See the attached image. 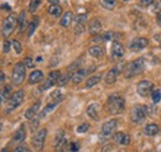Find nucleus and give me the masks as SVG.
Wrapping results in <instances>:
<instances>
[{
    "label": "nucleus",
    "instance_id": "obj_1",
    "mask_svg": "<svg viewBox=\"0 0 161 152\" xmlns=\"http://www.w3.org/2000/svg\"><path fill=\"white\" fill-rule=\"evenodd\" d=\"M107 108L110 114H121L125 109V99L120 95H110L107 100Z\"/></svg>",
    "mask_w": 161,
    "mask_h": 152
},
{
    "label": "nucleus",
    "instance_id": "obj_2",
    "mask_svg": "<svg viewBox=\"0 0 161 152\" xmlns=\"http://www.w3.org/2000/svg\"><path fill=\"white\" fill-rule=\"evenodd\" d=\"M145 63H146V61H145L144 57H139L136 58L135 61L130 62L128 64V67H126V77L131 78V77L140 74L141 72L144 71V68H145Z\"/></svg>",
    "mask_w": 161,
    "mask_h": 152
},
{
    "label": "nucleus",
    "instance_id": "obj_3",
    "mask_svg": "<svg viewBox=\"0 0 161 152\" xmlns=\"http://www.w3.org/2000/svg\"><path fill=\"white\" fill-rule=\"evenodd\" d=\"M16 25H18V18H16V15L10 14L6 19L3 21V26H1V34H3V36L4 37H9L14 32Z\"/></svg>",
    "mask_w": 161,
    "mask_h": 152
},
{
    "label": "nucleus",
    "instance_id": "obj_4",
    "mask_svg": "<svg viewBox=\"0 0 161 152\" xmlns=\"http://www.w3.org/2000/svg\"><path fill=\"white\" fill-rule=\"evenodd\" d=\"M147 116V108L144 105H135L130 111V119L135 124H141Z\"/></svg>",
    "mask_w": 161,
    "mask_h": 152
},
{
    "label": "nucleus",
    "instance_id": "obj_5",
    "mask_svg": "<svg viewBox=\"0 0 161 152\" xmlns=\"http://www.w3.org/2000/svg\"><path fill=\"white\" fill-rule=\"evenodd\" d=\"M26 77V67L24 64V62H18L14 67V71H13V76H11V79H13V83L15 85H19L24 82Z\"/></svg>",
    "mask_w": 161,
    "mask_h": 152
},
{
    "label": "nucleus",
    "instance_id": "obj_6",
    "mask_svg": "<svg viewBox=\"0 0 161 152\" xmlns=\"http://www.w3.org/2000/svg\"><path fill=\"white\" fill-rule=\"evenodd\" d=\"M46 136H47V130L46 129H40L39 131L34 133L32 136V140H31V144L34 146V149L36 151H42L43 146H45V141H46Z\"/></svg>",
    "mask_w": 161,
    "mask_h": 152
},
{
    "label": "nucleus",
    "instance_id": "obj_7",
    "mask_svg": "<svg viewBox=\"0 0 161 152\" xmlns=\"http://www.w3.org/2000/svg\"><path fill=\"white\" fill-rule=\"evenodd\" d=\"M24 98H25V92L24 90H18V92H15L14 94L11 95V98L9 99V103H8L6 114H9L10 111H13L16 108H19L21 105V103L24 101Z\"/></svg>",
    "mask_w": 161,
    "mask_h": 152
},
{
    "label": "nucleus",
    "instance_id": "obj_8",
    "mask_svg": "<svg viewBox=\"0 0 161 152\" xmlns=\"http://www.w3.org/2000/svg\"><path fill=\"white\" fill-rule=\"evenodd\" d=\"M136 90H138V93H139L140 96L146 98V96L151 95L153 90H154V85H153V83H151L150 80H146V79H145V80H140V82L138 83Z\"/></svg>",
    "mask_w": 161,
    "mask_h": 152
},
{
    "label": "nucleus",
    "instance_id": "obj_9",
    "mask_svg": "<svg viewBox=\"0 0 161 152\" xmlns=\"http://www.w3.org/2000/svg\"><path fill=\"white\" fill-rule=\"evenodd\" d=\"M61 78V72L60 71H52L50 74H48V78L46 79V82L40 85V90H47L48 88H51V87H53L55 84H57V82H58V79Z\"/></svg>",
    "mask_w": 161,
    "mask_h": 152
},
{
    "label": "nucleus",
    "instance_id": "obj_10",
    "mask_svg": "<svg viewBox=\"0 0 161 152\" xmlns=\"http://www.w3.org/2000/svg\"><path fill=\"white\" fill-rule=\"evenodd\" d=\"M149 45V40L145 37H138L135 40H133L129 45V48L133 51V52H138V51H141L144 50L146 46Z\"/></svg>",
    "mask_w": 161,
    "mask_h": 152
},
{
    "label": "nucleus",
    "instance_id": "obj_11",
    "mask_svg": "<svg viewBox=\"0 0 161 152\" xmlns=\"http://www.w3.org/2000/svg\"><path fill=\"white\" fill-rule=\"evenodd\" d=\"M75 22H76L75 32H76V35H80L84 31V27H86V24H87V14L76 15L75 16Z\"/></svg>",
    "mask_w": 161,
    "mask_h": 152
},
{
    "label": "nucleus",
    "instance_id": "obj_12",
    "mask_svg": "<svg viewBox=\"0 0 161 152\" xmlns=\"http://www.w3.org/2000/svg\"><path fill=\"white\" fill-rule=\"evenodd\" d=\"M66 145H67V141H66V135L63 130H60L56 137H55V149L57 152H63L66 149Z\"/></svg>",
    "mask_w": 161,
    "mask_h": 152
},
{
    "label": "nucleus",
    "instance_id": "obj_13",
    "mask_svg": "<svg viewBox=\"0 0 161 152\" xmlns=\"http://www.w3.org/2000/svg\"><path fill=\"white\" fill-rule=\"evenodd\" d=\"M117 126H118V121H117V120H109V121H107V122L102 126V136H103V137L110 136L112 133L115 131Z\"/></svg>",
    "mask_w": 161,
    "mask_h": 152
},
{
    "label": "nucleus",
    "instance_id": "obj_14",
    "mask_svg": "<svg viewBox=\"0 0 161 152\" xmlns=\"http://www.w3.org/2000/svg\"><path fill=\"white\" fill-rule=\"evenodd\" d=\"M88 31L91 35H99L102 31V22L99 19H92L88 24Z\"/></svg>",
    "mask_w": 161,
    "mask_h": 152
},
{
    "label": "nucleus",
    "instance_id": "obj_15",
    "mask_svg": "<svg viewBox=\"0 0 161 152\" xmlns=\"http://www.w3.org/2000/svg\"><path fill=\"white\" fill-rule=\"evenodd\" d=\"M123 56H124V47L118 41H113V43H112V57L118 59V58H121Z\"/></svg>",
    "mask_w": 161,
    "mask_h": 152
},
{
    "label": "nucleus",
    "instance_id": "obj_16",
    "mask_svg": "<svg viewBox=\"0 0 161 152\" xmlns=\"http://www.w3.org/2000/svg\"><path fill=\"white\" fill-rule=\"evenodd\" d=\"M114 141L118 142L119 145H123V146H126L130 144V136L126 133H123V131H119V133H114Z\"/></svg>",
    "mask_w": 161,
    "mask_h": 152
},
{
    "label": "nucleus",
    "instance_id": "obj_17",
    "mask_svg": "<svg viewBox=\"0 0 161 152\" xmlns=\"http://www.w3.org/2000/svg\"><path fill=\"white\" fill-rule=\"evenodd\" d=\"M118 76H119V68H118V67H114V68L109 69V72H108L107 76H105V83H107V84H113V83H115Z\"/></svg>",
    "mask_w": 161,
    "mask_h": 152
},
{
    "label": "nucleus",
    "instance_id": "obj_18",
    "mask_svg": "<svg viewBox=\"0 0 161 152\" xmlns=\"http://www.w3.org/2000/svg\"><path fill=\"white\" fill-rule=\"evenodd\" d=\"M41 106V101H36L35 104H32L26 111H25V117L26 119H34L36 115H37V113H39V109H40Z\"/></svg>",
    "mask_w": 161,
    "mask_h": 152
},
{
    "label": "nucleus",
    "instance_id": "obj_19",
    "mask_svg": "<svg viewBox=\"0 0 161 152\" xmlns=\"http://www.w3.org/2000/svg\"><path fill=\"white\" fill-rule=\"evenodd\" d=\"M159 133H160V128H159V125H156V124H147V125L144 128V135H146V136H149V137L156 136Z\"/></svg>",
    "mask_w": 161,
    "mask_h": 152
},
{
    "label": "nucleus",
    "instance_id": "obj_20",
    "mask_svg": "<svg viewBox=\"0 0 161 152\" xmlns=\"http://www.w3.org/2000/svg\"><path fill=\"white\" fill-rule=\"evenodd\" d=\"M26 137V130H25V125H20L19 129L15 131L14 133V137H13V142H18L20 144L25 140Z\"/></svg>",
    "mask_w": 161,
    "mask_h": 152
},
{
    "label": "nucleus",
    "instance_id": "obj_21",
    "mask_svg": "<svg viewBox=\"0 0 161 152\" xmlns=\"http://www.w3.org/2000/svg\"><path fill=\"white\" fill-rule=\"evenodd\" d=\"M60 101H61V100H53L52 103H48V104H47V105L43 108V110H42L40 114H39V117H40V119H42V117H45L47 114H50L51 111H53V110L56 109V106L60 104Z\"/></svg>",
    "mask_w": 161,
    "mask_h": 152
},
{
    "label": "nucleus",
    "instance_id": "obj_22",
    "mask_svg": "<svg viewBox=\"0 0 161 152\" xmlns=\"http://www.w3.org/2000/svg\"><path fill=\"white\" fill-rule=\"evenodd\" d=\"M42 79H43V72L40 71V69H36V71H32L30 73L29 83L30 84H36V83H40Z\"/></svg>",
    "mask_w": 161,
    "mask_h": 152
},
{
    "label": "nucleus",
    "instance_id": "obj_23",
    "mask_svg": "<svg viewBox=\"0 0 161 152\" xmlns=\"http://www.w3.org/2000/svg\"><path fill=\"white\" fill-rule=\"evenodd\" d=\"M87 69L86 68H80V69H77L75 73H73V76H72V82L75 83V84H80L82 83V80L84 79V77L87 74Z\"/></svg>",
    "mask_w": 161,
    "mask_h": 152
},
{
    "label": "nucleus",
    "instance_id": "obj_24",
    "mask_svg": "<svg viewBox=\"0 0 161 152\" xmlns=\"http://www.w3.org/2000/svg\"><path fill=\"white\" fill-rule=\"evenodd\" d=\"M88 53H89L92 57H94V58H102L103 56H104V50L102 48L101 46L96 45V46H92V47H89V50H88Z\"/></svg>",
    "mask_w": 161,
    "mask_h": 152
},
{
    "label": "nucleus",
    "instance_id": "obj_25",
    "mask_svg": "<svg viewBox=\"0 0 161 152\" xmlns=\"http://www.w3.org/2000/svg\"><path fill=\"white\" fill-rule=\"evenodd\" d=\"M9 98H11V85H5L0 90V104H4Z\"/></svg>",
    "mask_w": 161,
    "mask_h": 152
},
{
    "label": "nucleus",
    "instance_id": "obj_26",
    "mask_svg": "<svg viewBox=\"0 0 161 152\" xmlns=\"http://www.w3.org/2000/svg\"><path fill=\"white\" fill-rule=\"evenodd\" d=\"M87 115L91 117V119H93V120H98L99 119V115H98V105L97 104H91V105H88V108H87Z\"/></svg>",
    "mask_w": 161,
    "mask_h": 152
},
{
    "label": "nucleus",
    "instance_id": "obj_27",
    "mask_svg": "<svg viewBox=\"0 0 161 152\" xmlns=\"http://www.w3.org/2000/svg\"><path fill=\"white\" fill-rule=\"evenodd\" d=\"M72 20H73V14H72L71 11H66V13L62 15V18H61L60 25L62 27H68V26L71 25Z\"/></svg>",
    "mask_w": 161,
    "mask_h": 152
},
{
    "label": "nucleus",
    "instance_id": "obj_28",
    "mask_svg": "<svg viewBox=\"0 0 161 152\" xmlns=\"http://www.w3.org/2000/svg\"><path fill=\"white\" fill-rule=\"evenodd\" d=\"M48 14L53 18H60L62 15V8L60 5H51L48 8Z\"/></svg>",
    "mask_w": 161,
    "mask_h": 152
},
{
    "label": "nucleus",
    "instance_id": "obj_29",
    "mask_svg": "<svg viewBox=\"0 0 161 152\" xmlns=\"http://www.w3.org/2000/svg\"><path fill=\"white\" fill-rule=\"evenodd\" d=\"M102 77L99 74H97V76H92L91 78H88L87 80H86V88H92V87H94V85H97L99 82H101Z\"/></svg>",
    "mask_w": 161,
    "mask_h": 152
},
{
    "label": "nucleus",
    "instance_id": "obj_30",
    "mask_svg": "<svg viewBox=\"0 0 161 152\" xmlns=\"http://www.w3.org/2000/svg\"><path fill=\"white\" fill-rule=\"evenodd\" d=\"M37 25H39V19H37V18H34L32 21L29 24V27H27V36H29V37H31V36L34 35V32H35L36 29H37Z\"/></svg>",
    "mask_w": 161,
    "mask_h": 152
},
{
    "label": "nucleus",
    "instance_id": "obj_31",
    "mask_svg": "<svg viewBox=\"0 0 161 152\" xmlns=\"http://www.w3.org/2000/svg\"><path fill=\"white\" fill-rule=\"evenodd\" d=\"M18 25H19V31L22 32L24 29L26 27V13L25 11H21L19 14V18H18Z\"/></svg>",
    "mask_w": 161,
    "mask_h": 152
},
{
    "label": "nucleus",
    "instance_id": "obj_32",
    "mask_svg": "<svg viewBox=\"0 0 161 152\" xmlns=\"http://www.w3.org/2000/svg\"><path fill=\"white\" fill-rule=\"evenodd\" d=\"M73 73H75V72H67L64 76H61V78L58 79V82H57V85H58V87H63V85H66V84L68 83V80H69V79H72Z\"/></svg>",
    "mask_w": 161,
    "mask_h": 152
},
{
    "label": "nucleus",
    "instance_id": "obj_33",
    "mask_svg": "<svg viewBox=\"0 0 161 152\" xmlns=\"http://www.w3.org/2000/svg\"><path fill=\"white\" fill-rule=\"evenodd\" d=\"M41 5V0H31L29 4V11L30 13H35Z\"/></svg>",
    "mask_w": 161,
    "mask_h": 152
},
{
    "label": "nucleus",
    "instance_id": "obj_34",
    "mask_svg": "<svg viewBox=\"0 0 161 152\" xmlns=\"http://www.w3.org/2000/svg\"><path fill=\"white\" fill-rule=\"evenodd\" d=\"M115 4L117 0H102V5L108 10H113L115 8Z\"/></svg>",
    "mask_w": 161,
    "mask_h": 152
},
{
    "label": "nucleus",
    "instance_id": "obj_35",
    "mask_svg": "<svg viewBox=\"0 0 161 152\" xmlns=\"http://www.w3.org/2000/svg\"><path fill=\"white\" fill-rule=\"evenodd\" d=\"M151 98H153L154 104L160 103V100H161V89H155V90H153V93H151Z\"/></svg>",
    "mask_w": 161,
    "mask_h": 152
},
{
    "label": "nucleus",
    "instance_id": "obj_36",
    "mask_svg": "<svg viewBox=\"0 0 161 152\" xmlns=\"http://www.w3.org/2000/svg\"><path fill=\"white\" fill-rule=\"evenodd\" d=\"M11 45H13V47H14V50H15L16 55H20L21 52H22V46H21L20 42H19L18 40H14V41L11 42Z\"/></svg>",
    "mask_w": 161,
    "mask_h": 152
},
{
    "label": "nucleus",
    "instance_id": "obj_37",
    "mask_svg": "<svg viewBox=\"0 0 161 152\" xmlns=\"http://www.w3.org/2000/svg\"><path fill=\"white\" fill-rule=\"evenodd\" d=\"M88 130H89V124H87V122H84V124H80V126L77 128V133H87Z\"/></svg>",
    "mask_w": 161,
    "mask_h": 152
},
{
    "label": "nucleus",
    "instance_id": "obj_38",
    "mask_svg": "<svg viewBox=\"0 0 161 152\" xmlns=\"http://www.w3.org/2000/svg\"><path fill=\"white\" fill-rule=\"evenodd\" d=\"M24 64H25V67L26 68H34V66H35V63H34V59L31 57H26L24 59Z\"/></svg>",
    "mask_w": 161,
    "mask_h": 152
},
{
    "label": "nucleus",
    "instance_id": "obj_39",
    "mask_svg": "<svg viewBox=\"0 0 161 152\" xmlns=\"http://www.w3.org/2000/svg\"><path fill=\"white\" fill-rule=\"evenodd\" d=\"M13 45H11V42H9V41H5L4 43H3V51H4V53H8L9 51H10V47H11Z\"/></svg>",
    "mask_w": 161,
    "mask_h": 152
},
{
    "label": "nucleus",
    "instance_id": "obj_40",
    "mask_svg": "<svg viewBox=\"0 0 161 152\" xmlns=\"http://www.w3.org/2000/svg\"><path fill=\"white\" fill-rule=\"evenodd\" d=\"M39 121H40V117H36V119H32V122H31V130L32 131H35L36 130V128L39 126Z\"/></svg>",
    "mask_w": 161,
    "mask_h": 152
},
{
    "label": "nucleus",
    "instance_id": "obj_41",
    "mask_svg": "<svg viewBox=\"0 0 161 152\" xmlns=\"http://www.w3.org/2000/svg\"><path fill=\"white\" fill-rule=\"evenodd\" d=\"M69 150H71V152H77L78 150H80V145H78L77 142H72Z\"/></svg>",
    "mask_w": 161,
    "mask_h": 152
},
{
    "label": "nucleus",
    "instance_id": "obj_42",
    "mask_svg": "<svg viewBox=\"0 0 161 152\" xmlns=\"http://www.w3.org/2000/svg\"><path fill=\"white\" fill-rule=\"evenodd\" d=\"M140 4L142 6H150V5H153L154 4V0H140Z\"/></svg>",
    "mask_w": 161,
    "mask_h": 152
},
{
    "label": "nucleus",
    "instance_id": "obj_43",
    "mask_svg": "<svg viewBox=\"0 0 161 152\" xmlns=\"http://www.w3.org/2000/svg\"><path fill=\"white\" fill-rule=\"evenodd\" d=\"M4 80H5V74H4V72L0 71V85L4 83Z\"/></svg>",
    "mask_w": 161,
    "mask_h": 152
},
{
    "label": "nucleus",
    "instance_id": "obj_44",
    "mask_svg": "<svg viewBox=\"0 0 161 152\" xmlns=\"http://www.w3.org/2000/svg\"><path fill=\"white\" fill-rule=\"evenodd\" d=\"M156 21H158L159 26L161 27V11H159V13H158V15H156Z\"/></svg>",
    "mask_w": 161,
    "mask_h": 152
},
{
    "label": "nucleus",
    "instance_id": "obj_45",
    "mask_svg": "<svg viewBox=\"0 0 161 152\" xmlns=\"http://www.w3.org/2000/svg\"><path fill=\"white\" fill-rule=\"evenodd\" d=\"M24 149H25V146H18L13 152H22L24 151Z\"/></svg>",
    "mask_w": 161,
    "mask_h": 152
},
{
    "label": "nucleus",
    "instance_id": "obj_46",
    "mask_svg": "<svg viewBox=\"0 0 161 152\" xmlns=\"http://www.w3.org/2000/svg\"><path fill=\"white\" fill-rule=\"evenodd\" d=\"M48 3L51 5H58L60 4V0H48Z\"/></svg>",
    "mask_w": 161,
    "mask_h": 152
},
{
    "label": "nucleus",
    "instance_id": "obj_47",
    "mask_svg": "<svg viewBox=\"0 0 161 152\" xmlns=\"http://www.w3.org/2000/svg\"><path fill=\"white\" fill-rule=\"evenodd\" d=\"M1 9H6V10H10V8L8 5H1Z\"/></svg>",
    "mask_w": 161,
    "mask_h": 152
},
{
    "label": "nucleus",
    "instance_id": "obj_48",
    "mask_svg": "<svg viewBox=\"0 0 161 152\" xmlns=\"http://www.w3.org/2000/svg\"><path fill=\"white\" fill-rule=\"evenodd\" d=\"M22 152H31V151H30V150H29L27 147H25V149H24V151H22Z\"/></svg>",
    "mask_w": 161,
    "mask_h": 152
},
{
    "label": "nucleus",
    "instance_id": "obj_49",
    "mask_svg": "<svg viewBox=\"0 0 161 152\" xmlns=\"http://www.w3.org/2000/svg\"><path fill=\"white\" fill-rule=\"evenodd\" d=\"M1 130H3V124L0 122V133H1Z\"/></svg>",
    "mask_w": 161,
    "mask_h": 152
},
{
    "label": "nucleus",
    "instance_id": "obj_50",
    "mask_svg": "<svg viewBox=\"0 0 161 152\" xmlns=\"http://www.w3.org/2000/svg\"><path fill=\"white\" fill-rule=\"evenodd\" d=\"M124 1H129V0H124Z\"/></svg>",
    "mask_w": 161,
    "mask_h": 152
},
{
    "label": "nucleus",
    "instance_id": "obj_51",
    "mask_svg": "<svg viewBox=\"0 0 161 152\" xmlns=\"http://www.w3.org/2000/svg\"><path fill=\"white\" fill-rule=\"evenodd\" d=\"M160 47H161V43H160Z\"/></svg>",
    "mask_w": 161,
    "mask_h": 152
},
{
    "label": "nucleus",
    "instance_id": "obj_52",
    "mask_svg": "<svg viewBox=\"0 0 161 152\" xmlns=\"http://www.w3.org/2000/svg\"><path fill=\"white\" fill-rule=\"evenodd\" d=\"M160 3H161V0H160Z\"/></svg>",
    "mask_w": 161,
    "mask_h": 152
}]
</instances>
